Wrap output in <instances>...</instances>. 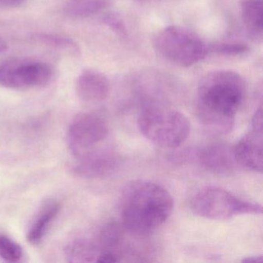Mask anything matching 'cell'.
I'll return each instance as SVG.
<instances>
[{"label":"cell","instance_id":"1","mask_svg":"<svg viewBox=\"0 0 263 263\" xmlns=\"http://www.w3.org/2000/svg\"><path fill=\"white\" fill-rule=\"evenodd\" d=\"M244 79L232 70H215L203 77L197 91V114L212 135L232 132L237 112L244 101Z\"/></svg>","mask_w":263,"mask_h":263},{"label":"cell","instance_id":"2","mask_svg":"<svg viewBox=\"0 0 263 263\" xmlns=\"http://www.w3.org/2000/svg\"><path fill=\"white\" fill-rule=\"evenodd\" d=\"M174 206L173 197L162 186L152 181H134L121 196V224L127 232L146 236L168 219Z\"/></svg>","mask_w":263,"mask_h":263},{"label":"cell","instance_id":"3","mask_svg":"<svg viewBox=\"0 0 263 263\" xmlns=\"http://www.w3.org/2000/svg\"><path fill=\"white\" fill-rule=\"evenodd\" d=\"M138 124L147 139L163 148L179 147L191 132L190 121L184 114L158 103H149L142 107Z\"/></svg>","mask_w":263,"mask_h":263},{"label":"cell","instance_id":"4","mask_svg":"<svg viewBox=\"0 0 263 263\" xmlns=\"http://www.w3.org/2000/svg\"><path fill=\"white\" fill-rule=\"evenodd\" d=\"M154 47L164 60L183 67L198 64L209 54V46L184 27L171 26L159 32L154 40Z\"/></svg>","mask_w":263,"mask_h":263},{"label":"cell","instance_id":"5","mask_svg":"<svg viewBox=\"0 0 263 263\" xmlns=\"http://www.w3.org/2000/svg\"><path fill=\"white\" fill-rule=\"evenodd\" d=\"M192 212L207 219H228L237 215L262 213V207L237 198L231 192L214 186L200 189L191 200Z\"/></svg>","mask_w":263,"mask_h":263},{"label":"cell","instance_id":"6","mask_svg":"<svg viewBox=\"0 0 263 263\" xmlns=\"http://www.w3.org/2000/svg\"><path fill=\"white\" fill-rule=\"evenodd\" d=\"M54 77V69L48 63L21 59L0 64V86L14 90L45 87Z\"/></svg>","mask_w":263,"mask_h":263},{"label":"cell","instance_id":"7","mask_svg":"<svg viewBox=\"0 0 263 263\" xmlns=\"http://www.w3.org/2000/svg\"><path fill=\"white\" fill-rule=\"evenodd\" d=\"M108 135L106 121L96 114L84 112L72 120L67 132V144L73 158L98 148Z\"/></svg>","mask_w":263,"mask_h":263},{"label":"cell","instance_id":"8","mask_svg":"<svg viewBox=\"0 0 263 263\" xmlns=\"http://www.w3.org/2000/svg\"><path fill=\"white\" fill-rule=\"evenodd\" d=\"M262 108L257 109L252 118V129L243 136L233 148L238 164L254 172H262Z\"/></svg>","mask_w":263,"mask_h":263},{"label":"cell","instance_id":"9","mask_svg":"<svg viewBox=\"0 0 263 263\" xmlns=\"http://www.w3.org/2000/svg\"><path fill=\"white\" fill-rule=\"evenodd\" d=\"M121 164V157L113 151L97 148L76 158L75 175L83 178H101L113 173Z\"/></svg>","mask_w":263,"mask_h":263},{"label":"cell","instance_id":"10","mask_svg":"<svg viewBox=\"0 0 263 263\" xmlns=\"http://www.w3.org/2000/svg\"><path fill=\"white\" fill-rule=\"evenodd\" d=\"M76 92L81 101L99 103L107 99L110 83L105 75L92 69L83 70L76 81Z\"/></svg>","mask_w":263,"mask_h":263},{"label":"cell","instance_id":"11","mask_svg":"<svg viewBox=\"0 0 263 263\" xmlns=\"http://www.w3.org/2000/svg\"><path fill=\"white\" fill-rule=\"evenodd\" d=\"M199 161L207 172L218 175H228L237 164L233 148L224 144H213L201 151Z\"/></svg>","mask_w":263,"mask_h":263},{"label":"cell","instance_id":"12","mask_svg":"<svg viewBox=\"0 0 263 263\" xmlns=\"http://www.w3.org/2000/svg\"><path fill=\"white\" fill-rule=\"evenodd\" d=\"M60 210L61 204L56 200L48 199L44 201L27 232V240L30 244L39 245L43 241Z\"/></svg>","mask_w":263,"mask_h":263},{"label":"cell","instance_id":"13","mask_svg":"<svg viewBox=\"0 0 263 263\" xmlns=\"http://www.w3.org/2000/svg\"><path fill=\"white\" fill-rule=\"evenodd\" d=\"M241 18L249 36L255 41H261L263 28L262 0H243Z\"/></svg>","mask_w":263,"mask_h":263},{"label":"cell","instance_id":"14","mask_svg":"<svg viewBox=\"0 0 263 263\" xmlns=\"http://www.w3.org/2000/svg\"><path fill=\"white\" fill-rule=\"evenodd\" d=\"M100 252L98 244L84 238L72 241L66 249V255L70 262L97 261Z\"/></svg>","mask_w":263,"mask_h":263},{"label":"cell","instance_id":"15","mask_svg":"<svg viewBox=\"0 0 263 263\" xmlns=\"http://www.w3.org/2000/svg\"><path fill=\"white\" fill-rule=\"evenodd\" d=\"M23 257L24 250L21 245L6 235H0V259L8 262H18Z\"/></svg>","mask_w":263,"mask_h":263},{"label":"cell","instance_id":"16","mask_svg":"<svg viewBox=\"0 0 263 263\" xmlns=\"http://www.w3.org/2000/svg\"><path fill=\"white\" fill-rule=\"evenodd\" d=\"M249 47L241 43H221L209 46V53L224 56H237L249 51Z\"/></svg>","mask_w":263,"mask_h":263},{"label":"cell","instance_id":"17","mask_svg":"<svg viewBox=\"0 0 263 263\" xmlns=\"http://www.w3.org/2000/svg\"><path fill=\"white\" fill-rule=\"evenodd\" d=\"M102 7V4L99 1L95 0H85V1H80L77 4H73L70 7V12L73 14L84 15L90 14L98 11Z\"/></svg>","mask_w":263,"mask_h":263},{"label":"cell","instance_id":"18","mask_svg":"<svg viewBox=\"0 0 263 263\" xmlns=\"http://www.w3.org/2000/svg\"><path fill=\"white\" fill-rule=\"evenodd\" d=\"M104 24L108 26L115 33H118L120 36H126L127 30H126L125 24L121 16L115 13H110L104 18Z\"/></svg>","mask_w":263,"mask_h":263},{"label":"cell","instance_id":"19","mask_svg":"<svg viewBox=\"0 0 263 263\" xmlns=\"http://www.w3.org/2000/svg\"><path fill=\"white\" fill-rule=\"evenodd\" d=\"M39 38L47 44L59 48L69 49V50L76 49L73 41L67 38L58 37V36H50V35H41Z\"/></svg>","mask_w":263,"mask_h":263},{"label":"cell","instance_id":"20","mask_svg":"<svg viewBox=\"0 0 263 263\" xmlns=\"http://www.w3.org/2000/svg\"><path fill=\"white\" fill-rule=\"evenodd\" d=\"M24 1V0H0V4L8 6V7H13V6L19 5Z\"/></svg>","mask_w":263,"mask_h":263},{"label":"cell","instance_id":"21","mask_svg":"<svg viewBox=\"0 0 263 263\" xmlns=\"http://www.w3.org/2000/svg\"><path fill=\"white\" fill-rule=\"evenodd\" d=\"M261 261H262V257H261V255L247 257V258H244V259L242 260L243 262L248 263L261 262Z\"/></svg>","mask_w":263,"mask_h":263},{"label":"cell","instance_id":"22","mask_svg":"<svg viewBox=\"0 0 263 263\" xmlns=\"http://www.w3.org/2000/svg\"><path fill=\"white\" fill-rule=\"evenodd\" d=\"M7 48L8 47H7V42L4 41V38L0 36V53L7 51Z\"/></svg>","mask_w":263,"mask_h":263}]
</instances>
